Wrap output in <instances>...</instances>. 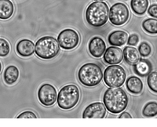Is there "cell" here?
Listing matches in <instances>:
<instances>
[{"mask_svg": "<svg viewBox=\"0 0 157 127\" xmlns=\"http://www.w3.org/2000/svg\"><path fill=\"white\" fill-rule=\"evenodd\" d=\"M103 101L109 112L119 114L127 108L129 100L127 93L122 88L110 87L104 94Z\"/></svg>", "mask_w": 157, "mask_h": 127, "instance_id": "cell-1", "label": "cell"}, {"mask_svg": "<svg viewBox=\"0 0 157 127\" xmlns=\"http://www.w3.org/2000/svg\"><path fill=\"white\" fill-rule=\"evenodd\" d=\"M109 9L107 3L103 1L94 2L86 8V20L90 26L100 28L109 20Z\"/></svg>", "mask_w": 157, "mask_h": 127, "instance_id": "cell-2", "label": "cell"}, {"mask_svg": "<svg viewBox=\"0 0 157 127\" xmlns=\"http://www.w3.org/2000/svg\"><path fill=\"white\" fill-rule=\"evenodd\" d=\"M102 70L94 63H87L82 65L78 72V79L82 85L89 87L95 86L101 82Z\"/></svg>", "mask_w": 157, "mask_h": 127, "instance_id": "cell-3", "label": "cell"}, {"mask_svg": "<svg viewBox=\"0 0 157 127\" xmlns=\"http://www.w3.org/2000/svg\"><path fill=\"white\" fill-rule=\"evenodd\" d=\"M60 51V46L55 38L44 36L40 38L35 44V52L39 58L50 60L55 58Z\"/></svg>", "mask_w": 157, "mask_h": 127, "instance_id": "cell-4", "label": "cell"}, {"mask_svg": "<svg viewBox=\"0 0 157 127\" xmlns=\"http://www.w3.org/2000/svg\"><path fill=\"white\" fill-rule=\"evenodd\" d=\"M80 98V92L78 86L69 84L61 88L57 94V102L58 107L63 110H70L73 108Z\"/></svg>", "mask_w": 157, "mask_h": 127, "instance_id": "cell-5", "label": "cell"}, {"mask_svg": "<svg viewBox=\"0 0 157 127\" xmlns=\"http://www.w3.org/2000/svg\"><path fill=\"white\" fill-rule=\"evenodd\" d=\"M103 78L105 84L109 87H120L125 82L127 74L123 67L113 65L105 70Z\"/></svg>", "mask_w": 157, "mask_h": 127, "instance_id": "cell-6", "label": "cell"}, {"mask_svg": "<svg viewBox=\"0 0 157 127\" xmlns=\"http://www.w3.org/2000/svg\"><path fill=\"white\" fill-rule=\"evenodd\" d=\"M130 17V11L127 5L122 2H117L110 8L109 19L113 25L121 26L127 22Z\"/></svg>", "mask_w": 157, "mask_h": 127, "instance_id": "cell-7", "label": "cell"}, {"mask_svg": "<svg viewBox=\"0 0 157 127\" xmlns=\"http://www.w3.org/2000/svg\"><path fill=\"white\" fill-rule=\"evenodd\" d=\"M80 38L78 32L71 28L61 31L57 37L59 46L64 50H70L75 48L78 45Z\"/></svg>", "mask_w": 157, "mask_h": 127, "instance_id": "cell-8", "label": "cell"}, {"mask_svg": "<svg viewBox=\"0 0 157 127\" xmlns=\"http://www.w3.org/2000/svg\"><path fill=\"white\" fill-rule=\"evenodd\" d=\"M38 98L43 105L47 107L53 105L57 98L56 88L48 83L42 85L38 91Z\"/></svg>", "mask_w": 157, "mask_h": 127, "instance_id": "cell-9", "label": "cell"}, {"mask_svg": "<svg viewBox=\"0 0 157 127\" xmlns=\"http://www.w3.org/2000/svg\"><path fill=\"white\" fill-rule=\"evenodd\" d=\"M106 115V107L101 102L90 104L82 113L83 118H104Z\"/></svg>", "mask_w": 157, "mask_h": 127, "instance_id": "cell-10", "label": "cell"}, {"mask_svg": "<svg viewBox=\"0 0 157 127\" xmlns=\"http://www.w3.org/2000/svg\"><path fill=\"white\" fill-rule=\"evenodd\" d=\"M106 50V44L103 39L101 37L92 38L88 44V50L92 57L95 58H99L102 57Z\"/></svg>", "mask_w": 157, "mask_h": 127, "instance_id": "cell-11", "label": "cell"}, {"mask_svg": "<svg viewBox=\"0 0 157 127\" xmlns=\"http://www.w3.org/2000/svg\"><path fill=\"white\" fill-rule=\"evenodd\" d=\"M104 61L109 65H118L123 58V50L117 47H110L105 50L103 54Z\"/></svg>", "mask_w": 157, "mask_h": 127, "instance_id": "cell-12", "label": "cell"}, {"mask_svg": "<svg viewBox=\"0 0 157 127\" xmlns=\"http://www.w3.org/2000/svg\"><path fill=\"white\" fill-rule=\"evenodd\" d=\"M17 54L23 58L30 57L35 52V44L32 40L22 39L17 43L16 46Z\"/></svg>", "mask_w": 157, "mask_h": 127, "instance_id": "cell-13", "label": "cell"}, {"mask_svg": "<svg viewBox=\"0 0 157 127\" xmlns=\"http://www.w3.org/2000/svg\"><path fill=\"white\" fill-rule=\"evenodd\" d=\"M128 34L123 31H116L110 33L108 37V42L113 47H122L127 42Z\"/></svg>", "mask_w": 157, "mask_h": 127, "instance_id": "cell-14", "label": "cell"}, {"mask_svg": "<svg viewBox=\"0 0 157 127\" xmlns=\"http://www.w3.org/2000/svg\"><path fill=\"white\" fill-rule=\"evenodd\" d=\"M152 65L149 61L140 59L134 65V72L140 77H146L150 72H152Z\"/></svg>", "mask_w": 157, "mask_h": 127, "instance_id": "cell-15", "label": "cell"}, {"mask_svg": "<svg viewBox=\"0 0 157 127\" xmlns=\"http://www.w3.org/2000/svg\"><path fill=\"white\" fill-rule=\"evenodd\" d=\"M126 86L130 93L132 94H140L143 90V83L137 76H130L126 82Z\"/></svg>", "mask_w": 157, "mask_h": 127, "instance_id": "cell-16", "label": "cell"}, {"mask_svg": "<svg viewBox=\"0 0 157 127\" xmlns=\"http://www.w3.org/2000/svg\"><path fill=\"white\" fill-rule=\"evenodd\" d=\"M123 54L125 61L130 65H135L141 59V55L138 50L134 47H126L123 50Z\"/></svg>", "mask_w": 157, "mask_h": 127, "instance_id": "cell-17", "label": "cell"}, {"mask_svg": "<svg viewBox=\"0 0 157 127\" xmlns=\"http://www.w3.org/2000/svg\"><path fill=\"white\" fill-rule=\"evenodd\" d=\"M14 6L10 0H0V19L8 20L13 14Z\"/></svg>", "mask_w": 157, "mask_h": 127, "instance_id": "cell-18", "label": "cell"}, {"mask_svg": "<svg viewBox=\"0 0 157 127\" xmlns=\"http://www.w3.org/2000/svg\"><path fill=\"white\" fill-rule=\"evenodd\" d=\"M19 78V70L16 66L10 65L6 68L3 74V79L8 85L14 84Z\"/></svg>", "mask_w": 157, "mask_h": 127, "instance_id": "cell-19", "label": "cell"}, {"mask_svg": "<svg viewBox=\"0 0 157 127\" xmlns=\"http://www.w3.org/2000/svg\"><path fill=\"white\" fill-rule=\"evenodd\" d=\"M148 6V0H131L130 7L137 15L145 14Z\"/></svg>", "mask_w": 157, "mask_h": 127, "instance_id": "cell-20", "label": "cell"}, {"mask_svg": "<svg viewBox=\"0 0 157 127\" xmlns=\"http://www.w3.org/2000/svg\"><path fill=\"white\" fill-rule=\"evenodd\" d=\"M142 28L148 34H156L157 33V20L153 19H146L142 22Z\"/></svg>", "mask_w": 157, "mask_h": 127, "instance_id": "cell-21", "label": "cell"}, {"mask_svg": "<svg viewBox=\"0 0 157 127\" xmlns=\"http://www.w3.org/2000/svg\"><path fill=\"white\" fill-rule=\"evenodd\" d=\"M142 114L145 117H154L157 115V103L155 101L146 104L142 110Z\"/></svg>", "mask_w": 157, "mask_h": 127, "instance_id": "cell-22", "label": "cell"}, {"mask_svg": "<svg viewBox=\"0 0 157 127\" xmlns=\"http://www.w3.org/2000/svg\"><path fill=\"white\" fill-rule=\"evenodd\" d=\"M157 73L156 72H150L148 75V79H147V82H148V86L149 89L156 93L157 92Z\"/></svg>", "mask_w": 157, "mask_h": 127, "instance_id": "cell-23", "label": "cell"}, {"mask_svg": "<svg viewBox=\"0 0 157 127\" xmlns=\"http://www.w3.org/2000/svg\"><path fill=\"white\" fill-rule=\"evenodd\" d=\"M138 52H139L141 57H144V58L148 57L151 54V53H152L151 46L148 43H146V42L141 43L139 45V47H138Z\"/></svg>", "mask_w": 157, "mask_h": 127, "instance_id": "cell-24", "label": "cell"}, {"mask_svg": "<svg viewBox=\"0 0 157 127\" xmlns=\"http://www.w3.org/2000/svg\"><path fill=\"white\" fill-rule=\"evenodd\" d=\"M10 51L9 43L4 39L0 38V57H6Z\"/></svg>", "mask_w": 157, "mask_h": 127, "instance_id": "cell-25", "label": "cell"}, {"mask_svg": "<svg viewBox=\"0 0 157 127\" xmlns=\"http://www.w3.org/2000/svg\"><path fill=\"white\" fill-rule=\"evenodd\" d=\"M139 42V36L136 34H132L127 39V44L129 46H136Z\"/></svg>", "mask_w": 157, "mask_h": 127, "instance_id": "cell-26", "label": "cell"}, {"mask_svg": "<svg viewBox=\"0 0 157 127\" xmlns=\"http://www.w3.org/2000/svg\"><path fill=\"white\" fill-rule=\"evenodd\" d=\"M17 118H37V115L32 111H24L17 116Z\"/></svg>", "mask_w": 157, "mask_h": 127, "instance_id": "cell-27", "label": "cell"}, {"mask_svg": "<svg viewBox=\"0 0 157 127\" xmlns=\"http://www.w3.org/2000/svg\"><path fill=\"white\" fill-rule=\"evenodd\" d=\"M157 5L156 4H153V5H151L149 6L148 9V14L151 17H152L153 18L157 17Z\"/></svg>", "mask_w": 157, "mask_h": 127, "instance_id": "cell-28", "label": "cell"}, {"mask_svg": "<svg viewBox=\"0 0 157 127\" xmlns=\"http://www.w3.org/2000/svg\"><path fill=\"white\" fill-rule=\"evenodd\" d=\"M120 118H132V116L129 114L128 112H123L121 115H120Z\"/></svg>", "mask_w": 157, "mask_h": 127, "instance_id": "cell-29", "label": "cell"}, {"mask_svg": "<svg viewBox=\"0 0 157 127\" xmlns=\"http://www.w3.org/2000/svg\"><path fill=\"white\" fill-rule=\"evenodd\" d=\"M1 71H2V64L0 62V73H1Z\"/></svg>", "mask_w": 157, "mask_h": 127, "instance_id": "cell-30", "label": "cell"}, {"mask_svg": "<svg viewBox=\"0 0 157 127\" xmlns=\"http://www.w3.org/2000/svg\"><path fill=\"white\" fill-rule=\"evenodd\" d=\"M96 1H103V0H96Z\"/></svg>", "mask_w": 157, "mask_h": 127, "instance_id": "cell-31", "label": "cell"}]
</instances>
